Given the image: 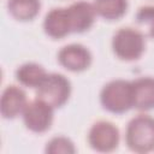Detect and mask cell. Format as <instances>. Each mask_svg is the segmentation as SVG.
<instances>
[{"mask_svg":"<svg viewBox=\"0 0 154 154\" xmlns=\"http://www.w3.org/2000/svg\"><path fill=\"white\" fill-rule=\"evenodd\" d=\"M70 81L60 73H48L37 88L36 97L46 101L52 107H61L70 97Z\"/></svg>","mask_w":154,"mask_h":154,"instance_id":"obj_4","label":"cell"},{"mask_svg":"<svg viewBox=\"0 0 154 154\" xmlns=\"http://www.w3.org/2000/svg\"><path fill=\"white\" fill-rule=\"evenodd\" d=\"M46 152L51 154H72L76 152V148L71 140L64 136L53 137L49 142H47Z\"/></svg>","mask_w":154,"mask_h":154,"instance_id":"obj_16","label":"cell"},{"mask_svg":"<svg viewBox=\"0 0 154 154\" xmlns=\"http://www.w3.org/2000/svg\"><path fill=\"white\" fill-rule=\"evenodd\" d=\"M135 22L142 29L144 36L154 38V6L141 7L136 13Z\"/></svg>","mask_w":154,"mask_h":154,"instance_id":"obj_15","label":"cell"},{"mask_svg":"<svg viewBox=\"0 0 154 154\" xmlns=\"http://www.w3.org/2000/svg\"><path fill=\"white\" fill-rule=\"evenodd\" d=\"M93 5L96 14L107 20L122 18L128 10V0H94Z\"/></svg>","mask_w":154,"mask_h":154,"instance_id":"obj_14","label":"cell"},{"mask_svg":"<svg viewBox=\"0 0 154 154\" xmlns=\"http://www.w3.org/2000/svg\"><path fill=\"white\" fill-rule=\"evenodd\" d=\"M48 73L46 70L36 63H26L19 66L16 71L17 81L28 88H38Z\"/></svg>","mask_w":154,"mask_h":154,"instance_id":"obj_12","label":"cell"},{"mask_svg":"<svg viewBox=\"0 0 154 154\" xmlns=\"http://www.w3.org/2000/svg\"><path fill=\"white\" fill-rule=\"evenodd\" d=\"M26 105V95L22 88L8 85L4 89L0 100V112L5 119H13L22 114Z\"/></svg>","mask_w":154,"mask_h":154,"instance_id":"obj_8","label":"cell"},{"mask_svg":"<svg viewBox=\"0 0 154 154\" xmlns=\"http://www.w3.org/2000/svg\"><path fill=\"white\" fill-rule=\"evenodd\" d=\"M89 146L97 152H112L118 147L119 131L109 122L100 120L93 124L88 134Z\"/></svg>","mask_w":154,"mask_h":154,"instance_id":"obj_6","label":"cell"},{"mask_svg":"<svg viewBox=\"0 0 154 154\" xmlns=\"http://www.w3.org/2000/svg\"><path fill=\"white\" fill-rule=\"evenodd\" d=\"M59 64L69 71L81 72L87 70L91 64L90 52L82 45L72 43L63 47L58 53Z\"/></svg>","mask_w":154,"mask_h":154,"instance_id":"obj_7","label":"cell"},{"mask_svg":"<svg viewBox=\"0 0 154 154\" xmlns=\"http://www.w3.org/2000/svg\"><path fill=\"white\" fill-rule=\"evenodd\" d=\"M100 101L105 109L112 113H124L134 107L132 82L114 79L108 82L101 90Z\"/></svg>","mask_w":154,"mask_h":154,"instance_id":"obj_2","label":"cell"},{"mask_svg":"<svg viewBox=\"0 0 154 154\" xmlns=\"http://www.w3.org/2000/svg\"><path fill=\"white\" fill-rule=\"evenodd\" d=\"M22 114L24 124L30 131L42 134L46 132L53 123L54 107L36 97V100L28 102Z\"/></svg>","mask_w":154,"mask_h":154,"instance_id":"obj_5","label":"cell"},{"mask_svg":"<svg viewBox=\"0 0 154 154\" xmlns=\"http://www.w3.org/2000/svg\"><path fill=\"white\" fill-rule=\"evenodd\" d=\"M146 36L141 30L132 28H120L112 38L114 54L126 61L137 60L142 57L146 48Z\"/></svg>","mask_w":154,"mask_h":154,"instance_id":"obj_3","label":"cell"},{"mask_svg":"<svg viewBox=\"0 0 154 154\" xmlns=\"http://www.w3.org/2000/svg\"><path fill=\"white\" fill-rule=\"evenodd\" d=\"M43 29L45 32L54 40L63 38L70 32H72L67 7L51 10L45 17Z\"/></svg>","mask_w":154,"mask_h":154,"instance_id":"obj_10","label":"cell"},{"mask_svg":"<svg viewBox=\"0 0 154 154\" xmlns=\"http://www.w3.org/2000/svg\"><path fill=\"white\" fill-rule=\"evenodd\" d=\"M67 12L72 32H84L93 26L96 16L93 4L77 1L67 7Z\"/></svg>","mask_w":154,"mask_h":154,"instance_id":"obj_9","label":"cell"},{"mask_svg":"<svg viewBox=\"0 0 154 154\" xmlns=\"http://www.w3.org/2000/svg\"><path fill=\"white\" fill-rule=\"evenodd\" d=\"M128 147L136 153H148L154 150V118L140 114L132 118L125 131Z\"/></svg>","mask_w":154,"mask_h":154,"instance_id":"obj_1","label":"cell"},{"mask_svg":"<svg viewBox=\"0 0 154 154\" xmlns=\"http://www.w3.org/2000/svg\"><path fill=\"white\" fill-rule=\"evenodd\" d=\"M134 107L141 111L154 108V78L141 77L132 81Z\"/></svg>","mask_w":154,"mask_h":154,"instance_id":"obj_11","label":"cell"},{"mask_svg":"<svg viewBox=\"0 0 154 154\" xmlns=\"http://www.w3.org/2000/svg\"><path fill=\"white\" fill-rule=\"evenodd\" d=\"M40 0H8L7 8L11 16L18 20L25 22L34 19L40 12Z\"/></svg>","mask_w":154,"mask_h":154,"instance_id":"obj_13","label":"cell"}]
</instances>
